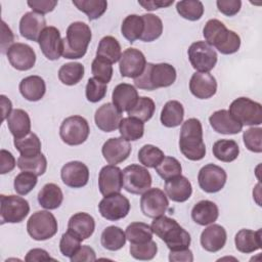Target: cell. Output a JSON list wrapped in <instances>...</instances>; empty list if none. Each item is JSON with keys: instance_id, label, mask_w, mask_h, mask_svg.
Masks as SVG:
<instances>
[{"instance_id": "cell-16", "label": "cell", "mask_w": 262, "mask_h": 262, "mask_svg": "<svg viewBox=\"0 0 262 262\" xmlns=\"http://www.w3.org/2000/svg\"><path fill=\"white\" fill-rule=\"evenodd\" d=\"M38 43L42 53L47 59L56 60L60 55H62L63 44L57 28L53 26L46 27L42 31L38 39Z\"/></svg>"}, {"instance_id": "cell-20", "label": "cell", "mask_w": 262, "mask_h": 262, "mask_svg": "<svg viewBox=\"0 0 262 262\" xmlns=\"http://www.w3.org/2000/svg\"><path fill=\"white\" fill-rule=\"evenodd\" d=\"M132 146L123 137H113L107 139L101 148L104 160L111 164L116 165L124 162L131 154Z\"/></svg>"}, {"instance_id": "cell-57", "label": "cell", "mask_w": 262, "mask_h": 262, "mask_svg": "<svg viewBox=\"0 0 262 262\" xmlns=\"http://www.w3.org/2000/svg\"><path fill=\"white\" fill-rule=\"evenodd\" d=\"M27 3L34 12H37L42 15L53 11L57 5L56 0H33L28 1Z\"/></svg>"}, {"instance_id": "cell-39", "label": "cell", "mask_w": 262, "mask_h": 262, "mask_svg": "<svg viewBox=\"0 0 262 262\" xmlns=\"http://www.w3.org/2000/svg\"><path fill=\"white\" fill-rule=\"evenodd\" d=\"M13 144L21 157L31 158L41 154V141L37 134L30 132L24 137L14 138Z\"/></svg>"}, {"instance_id": "cell-34", "label": "cell", "mask_w": 262, "mask_h": 262, "mask_svg": "<svg viewBox=\"0 0 262 262\" xmlns=\"http://www.w3.org/2000/svg\"><path fill=\"white\" fill-rule=\"evenodd\" d=\"M184 118V108L181 102L177 100H169L162 108L160 120L163 126L174 128L179 126Z\"/></svg>"}, {"instance_id": "cell-24", "label": "cell", "mask_w": 262, "mask_h": 262, "mask_svg": "<svg viewBox=\"0 0 262 262\" xmlns=\"http://www.w3.org/2000/svg\"><path fill=\"white\" fill-rule=\"evenodd\" d=\"M227 233L223 226L219 224H214L206 227L201 233V245L203 249L208 252L215 253L220 251L226 243Z\"/></svg>"}, {"instance_id": "cell-31", "label": "cell", "mask_w": 262, "mask_h": 262, "mask_svg": "<svg viewBox=\"0 0 262 262\" xmlns=\"http://www.w3.org/2000/svg\"><path fill=\"white\" fill-rule=\"evenodd\" d=\"M234 244L237 251L245 254L253 253L262 247L261 229H241L234 236Z\"/></svg>"}, {"instance_id": "cell-48", "label": "cell", "mask_w": 262, "mask_h": 262, "mask_svg": "<svg viewBox=\"0 0 262 262\" xmlns=\"http://www.w3.org/2000/svg\"><path fill=\"white\" fill-rule=\"evenodd\" d=\"M164 158L163 150L152 144H144L138 151V160L146 168H156Z\"/></svg>"}, {"instance_id": "cell-6", "label": "cell", "mask_w": 262, "mask_h": 262, "mask_svg": "<svg viewBox=\"0 0 262 262\" xmlns=\"http://www.w3.org/2000/svg\"><path fill=\"white\" fill-rule=\"evenodd\" d=\"M56 218L49 211L41 210L33 213L27 222V231L35 241H46L57 232Z\"/></svg>"}, {"instance_id": "cell-40", "label": "cell", "mask_w": 262, "mask_h": 262, "mask_svg": "<svg viewBox=\"0 0 262 262\" xmlns=\"http://www.w3.org/2000/svg\"><path fill=\"white\" fill-rule=\"evenodd\" d=\"M119 132L121 137L127 141H136L144 134V123L132 117L123 118L119 126Z\"/></svg>"}, {"instance_id": "cell-14", "label": "cell", "mask_w": 262, "mask_h": 262, "mask_svg": "<svg viewBox=\"0 0 262 262\" xmlns=\"http://www.w3.org/2000/svg\"><path fill=\"white\" fill-rule=\"evenodd\" d=\"M227 179V174L223 168L215 164H207L201 168L198 175V182L200 187L208 192L215 193L220 191Z\"/></svg>"}, {"instance_id": "cell-3", "label": "cell", "mask_w": 262, "mask_h": 262, "mask_svg": "<svg viewBox=\"0 0 262 262\" xmlns=\"http://www.w3.org/2000/svg\"><path fill=\"white\" fill-rule=\"evenodd\" d=\"M179 149L190 161H200L206 156L203 127L199 119L190 118L182 124L179 136Z\"/></svg>"}, {"instance_id": "cell-46", "label": "cell", "mask_w": 262, "mask_h": 262, "mask_svg": "<svg viewBox=\"0 0 262 262\" xmlns=\"http://www.w3.org/2000/svg\"><path fill=\"white\" fill-rule=\"evenodd\" d=\"M178 14L191 21L199 20L204 14V5L199 0H184L176 3Z\"/></svg>"}, {"instance_id": "cell-38", "label": "cell", "mask_w": 262, "mask_h": 262, "mask_svg": "<svg viewBox=\"0 0 262 262\" xmlns=\"http://www.w3.org/2000/svg\"><path fill=\"white\" fill-rule=\"evenodd\" d=\"M144 28V23L142 15L129 14L127 15L121 25V33L125 39L130 43L139 39Z\"/></svg>"}, {"instance_id": "cell-58", "label": "cell", "mask_w": 262, "mask_h": 262, "mask_svg": "<svg viewBox=\"0 0 262 262\" xmlns=\"http://www.w3.org/2000/svg\"><path fill=\"white\" fill-rule=\"evenodd\" d=\"M70 259L72 262H82V261L92 262L96 260V254L90 246L84 245V246H81L79 250Z\"/></svg>"}, {"instance_id": "cell-54", "label": "cell", "mask_w": 262, "mask_h": 262, "mask_svg": "<svg viewBox=\"0 0 262 262\" xmlns=\"http://www.w3.org/2000/svg\"><path fill=\"white\" fill-rule=\"evenodd\" d=\"M243 140L250 151L257 154L262 151V129L260 127H251L244 131Z\"/></svg>"}, {"instance_id": "cell-36", "label": "cell", "mask_w": 262, "mask_h": 262, "mask_svg": "<svg viewBox=\"0 0 262 262\" xmlns=\"http://www.w3.org/2000/svg\"><path fill=\"white\" fill-rule=\"evenodd\" d=\"M214 157L224 163L234 161L239 154V146L236 141L232 139H219L212 147Z\"/></svg>"}, {"instance_id": "cell-51", "label": "cell", "mask_w": 262, "mask_h": 262, "mask_svg": "<svg viewBox=\"0 0 262 262\" xmlns=\"http://www.w3.org/2000/svg\"><path fill=\"white\" fill-rule=\"evenodd\" d=\"M130 255L136 260H151L158 253V246L152 239L143 244H130Z\"/></svg>"}, {"instance_id": "cell-59", "label": "cell", "mask_w": 262, "mask_h": 262, "mask_svg": "<svg viewBox=\"0 0 262 262\" xmlns=\"http://www.w3.org/2000/svg\"><path fill=\"white\" fill-rule=\"evenodd\" d=\"M16 163L17 162L10 151L3 148L0 150V174L3 175L11 172L14 169Z\"/></svg>"}, {"instance_id": "cell-13", "label": "cell", "mask_w": 262, "mask_h": 262, "mask_svg": "<svg viewBox=\"0 0 262 262\" xmlns=\"http://www.w3.org/2000/svg\"><path fill=\"white\" fill-rule=\"evenodd\" d=\"M169 208V201L166 193L158 188H149L140 198V210L148 218H157L166 213Z\"/></svg>"}, {"instance_id": "cell-30", "label": "cell", "mask_w": 262, "mask_h": 262, "mask_svg": "<svg viewBox=\"0 0 262 262\" xmlns=\"http://www.w3.org/2000/svg\"><path fill=\"white\" fill-rule=\"evenodd\" d=\"M219 216V209L217 205L209 200H202L198 202L191 210L192 220L202 226L214 223Z\"/></svg>"}, {"instance_id": "cell-21", "label": "cell", "mask_w": 262, "mask_h": 262, "mask_svg": "<svg viewBox=\"0 0 262 262\" xmlns=\"http://www.w3.org/2000/svg\"><path fill=\"white\" fill-rule=\"evenodd\" d=\"M122 119V112L111 102L99 106L94 115L96 126L103 132H113L118 129Z\"/></svg>"}, {"instance_id": "cell-42", "label": "cell", "mask_w": 262, "mask_h": 262, "mask_svg": "<svg viewBox=\"0 0 262 262\" xmlns=\"http://www.w3.org/2000/svg\"><path fill=\"white\" fill-rule=\"evenodd\" d=\"M142 18L144 28L139 40L143 42H152L160 38L163 33L162 19L152 13L142 14Z\"/></svg>"}, {"instance_id": "cell-45", "label": "cell", "mask_w": 262, "mask_h": 262, "mask_svg": "<svg viewBox=\"0 0 262 262\" xmlns=\"http://www.w3.org/2000/svg\"><path fill=\"white\" fill-rule=\"evenodd\" d=\"M155 111H156L155 101L150 97L140 96L138 97L133 107L128 112V115L129 117L138 119L144 123L151 119V117L155 114Z\"/></svg>"}, {"instance_id": "cell-44", "label": "cell", "mask_w": 262, "mask_h": 262, "mask_svg": "<svg viewBox=\"0 0 262 262\" xmlns=\"http://www.w3.org/2000/svg\"><path fill=\"white\" fill-rule=\"evenodd\" d=\"M73 4L82 12H84L89 20L99 18L107 8L105 0H73Z\"/></svg>"}, {"instance_id": "cell-63", "label": "cell", "mask_w": 262, "mask_h": 262, "mask_svg": "<svg viewBox=\"0 0 262 262\" xmlns=\"http://www.w3.org/2000/svg\"><path fill=\"white\" fill-rule=\"evenodd\" d=\"M173 0L163 1V0H149V1H138V4L141 5L146 10H156L164 7H168L173 4Z\"/></svg>"}, {"instance_id": "cell-1", "label": "cell", "mask_w": 262, "mask_h": 262, "mask_svg": "<svg viewBox=\"0 0 262 262\" xmlns=\"http://www.w3.org/2000/svg\"><path fill=\"white\" fill-rule=\"evenodd\" d=\"M150 227L152 232L164 241L170 251H178L189 248L191 242L190 234L183 227H181L175 219L162 215L154 218Z\"/></svg>"}, {"instance_id": "cell-5", "label": "cell", "mask_w": 262, "mask_h": 262, "mask_svg": "<svg viewBox=\"0 0 262 262\" xmlns=\"http://www.w3.org/2000/svg\"><path fill=\"white\" fill-rule=\"evenodd\" d=\"M92 33L90 27L83 21H74L68 29L66 37L62 39V56L68 59L82 58L91 41Z\"/></svg>"}, {"instance_id": "cell-12", "label": "cell", "mask_w": 262, "mask_h": 262, "mask_svg": "<svg viewBox=\"0 0 262 262\" xmlns=\"http://www.w3.org/2000/svg\"><path fill=\"white\" fill-rule=\"evenodd\" d=\"M100 215L108 221H118L125 218L130 211L129 200L121 194L113 193L105 195L98 204Z\"/></svg>"}, {"instance_id": "cell-26", "label": "cell", "mask_w": 262, "mask_h": 262, "mask_svg": "<svg viewBox=\"0 0 262 262\" xmlns=\"http://www.w3.org/2000/svg\"><path fill=\"white\" fill-rule=\"evenodd\" d=\"M164 189L166 195L176 203H183L187 201L192 193L190 181L182 175L166 180Z\"/></svg>"}, {"instance_id": "cell-7", "label": "cell", "mask_w": 262, "mask_h": 262, "mask_svg": "<svg viewBox=\"0 0 262 262\" xmlns=\"http://www.w3.org/2000/svg\"><path fill=\"white\" fill-rule=\"evenodd\" d=\"M229 114L243 126H258L262 124L261 103L248 97H238L229 105Z\"/></svg>"}, {"instance_id": "cell-47", "label": "cell", "mask_w": 262, "mask_h": 262, "mask_svg": "<svg viewBox=\"0 0 262 262\" xmlns=\"http://www.w3.org/2000/svg\"><path fill=\"white\" fill-rule=\"evenodd\" d=\"M16 165L21 171H29L36 174L37 176H41L46 172L47 160L42 152L31 158H25L20 156L17 159Z\"/></svg>"}, {"instance_id": "cell-61", "label": "cell", "mask_w": 262, "mask_h": 262, "mask_svg": "<svg viewBox=\"0 0 262 262\" xmlns=\"http://www.w3.org/2000/svg\"><path fill=\"white\" fill-rule=\"evenodd\" d=\"M169 260L171 262H178V261H185V262H192L193 255L192 252L187 248L178 251H170Z\"/></svg>"}, {"instance_id": "cell-50", "label": "cell", "mask_w": 262, "mask_h": 262, "mask_svg": "<svg viewBox=\"0 0 262 262\" xmlns=\"http://www.w3.org/2000/svg\"><path fill=\"white\" fill-rule=\"evenodd\" d=\"M37 181L38 179L36 174L29 171H23L15 176L13 181V187L16 193H18L19 195H26L34 189Z\"/></svg>"}, {"instance_id": "cell-43", "label": "cell", "mask_w": 262, "mask_h": 262, "mask_svg": "<svg viewBox=\"0 0 262 262\" xmlns=\"http://www.w3.org/2000/svg\"><path fill=\"white\" fill-rule=\"evenodd\" d=\"M151 227L143 222H132L126 228V238L130 244H143L152 239Z\"/></svg>"}, {"instance_id": "cell-8", "label": "cell", "mask_w": 262, "mask_h": 262, "mask_svg": "<svg viewBox=\"0 0 262 262\" xmlns=\"http://www.w3.org/2000/svg\"><path fill=\"white\" fill-rule=\"evenodd\" d=\"M90 133L87 120L81 116L66 118L59 128V136L68 145H80L86 141Z\"/></svg>"}, {"instance_id": "cell-60", "label": "cell", "mask_w": 262, "mask_h": 262, "mask_svg": "<svg viewBox=\"0 0 262 262\" xmlns=\"http://www.w3.org/2000/svg\"><path fill=\"white\" fill-rule=\"evenodd\" d=\"M14 35L4 20L1 21V52L6 53L14 44Z\"/></svg>"}, {"instance_id": "cell-25", "label": "cell", "mask_w": 262, "mask_h": 262, "mask_svg": "<svg viewBox=\"0 0 262 262\" xmlns=\"http://www.w3.org/2000/svg\"><path fill=\"white\" fill-rule=\"evenodd\" d=\"M209 122L213 130L220 134H237L243 130V125L226 110L214 112L209 117Z\"/></svg>"}, {"instance_id": "cell-64", "label": "cell", "mask_w": 262, "mask_h": 262, "mask_svg": "<svg viewBox=\"0 0 262 262\" xmlns=\"http://www.w3.org/2000/svg\"><path fill=\"white\" fill-rule=\"evenodd\" d=\"M0 101H1V107H2V121L7 119L9 115L11 114L12 110V103L5 95H0Z\"/></svg>"}, {"instance_id": "cell-33", "label": "cell", "mask_w": 262, "mask_h": 262, "mask_svg": "<svg viewBox=\"0 0 262 262\" xmlns=\"http://www.w3.org/2000/svg\"><path fill=\"white\" fill-rule=\"evenodd\" d=\"M63 201V193L55 183L45 184L38 192V203L46 210L57 209Z\"/></svg>"}, {"instance_id": "cell-62", "label": "cell", "mask_w": 262, "mask_h": 262, "mask_svg": "<svg viewBox=\"0 0 262 262\" xmlns=\"http://www.w3.org/2000/svg\"><path fill=\"white\" fill-rule=\"evenodd\" d=\"M43 260H53L50 255L48 254L47 251L43 250V249H32L30 250L26 257H25V261L27 262H33V261H43Z\"/></svg>"}, {"instance_id": "cell-32", "label": "cell", "mask_w": 262, "mask_h": 262, "mask_svg": "<svg viewBox=\"0 0 262 262\" xmlns=\"http://www.w3.org/2000/svg\"><path fill=\"white\" fill-rule=\"evenodd\" d=\"M7 126L14 138H20L31 132V119L21 108H15L7 118Z\"/></svg>"}, {"instance_id": "cell-23", "label": "cell", "mask_w": 262, "mask_h": 262, "mask_svg": "<svg viewBox=\"0 0 262 262\" xmlns=\"http://www.w3.org/2000/svg\"><path fill=\"white\" fill-rule=\"evenodd\" d=\"M45 28V17L34 11L25 13L19 20V33L21 37L31 41L38 42V39Z\"/></svg>"}, {"instance_id": "cell-27", "label": "cell", "mask_w": 262, "mask_h": 262, "mask_svg": "<svg viewBox=\"0 0 262 262\" xmlns=\"http://www.w3.org/2000/svg\"><path fill=\"white\" fill-rule=\"evenodd\" d=\"M138 92L136 88L128 83L118 84L112 93L113 103L121 112H129L138 99Z\"/></svg>"}, {"instance_id": "cell-29", "label": "cell", "mask_w": 262, "mask_h": 262, "mask_svg": "<svg viewBox=\"0 0 262 262\" xmlns=\"http://www.w3.org/2000/svg\"><path fill=\"white\" fill-rule=\"evenodd\" d=\"M18 89L25 99L29 101H38L45 95L46 84L40 76L32 75L20 81Z\"/></svg>"}, {"instance_id": "cell-52", "label": "cell", "mask_w": 262, "mask_h": 262, "mask_svg": "<svg viewBox=\"0 0 262 262\" xmlns=\"http://www.w3.org/2000/svg\"><path fill=\"white\" fill-rule=\"evenodd\" d=\"M107 84L104 82L96 79V78H89L85 88L86 98L90 102H98L100 101L106 94Z\"/></svg>"}, {"instance_id": "cell-17", "label": "cell", "mask_w": 262, "mask_h": 262, "mask_svg": "<svg viewBox=\"0 0 262 262\" xmlns=\"http://www.w3.org/2000/svg\"><path fill=\"white\" fill-rule=\"evenodd\" d=\"M60 177L67 186L81 188L88 183L89 169L80 161H72L62 166Z\"/></svg>"}, {"instance_id": "cell-11", "label": "cell", "mask_w": 262, "mask_h": 262, "mask_svg": "<svg viewBox=\"0 0 262 262\" xmlns=\"http://www.w3.org/2000/svg\"><path fill=\"white\" fill-rule=\"evenodd\" d=\"M187 55L192 68L201 73H209L217 63L215 49L205 41L193 42L187 50Z\"/></svg>"}, {"instance_id": "cell-37", "label": "cell", "mask_w": 262, "mask_h": 262, "mask_svg": "<svg viewBox=\"0 0 262 262\" xmlns=\"http://www.w3.org/2000/svg\"><path fill=\"white\" fill-rule=\"evenodd\" d=\"M126 234L123 229L115 225L105 227L100 236L101 246L108 251H118L122 249L126 244Z\"/></svg>"}, {"instance_id": "cell-18", "label": "cell", "mask_w": 262, "mask_h": 262, "mask_svg": "<svg viewBox=\"0 0 262 262\" xmlns=\"http://www.w3.org/2000/svg\"><path fill=\"white\" fill-rule=\"evenodd\" d=\"M9 63L17 71L31 70L36 62V53L25 43H14L6 52Z\"/></svg>"}, {"instance_id": "cell-55", "label": "cell", "mask_w": 262, "mask_h": 262, "mask_svg": "<svg viewBox=\"0 0 262 262\" xmlns=\"http://www.w3.org/2000/svg\"><path fill=\"white\" fill-rule=\"evenodd\" d=\"M82 239L72 231L68 230L61 235L59 242V250L62 256L71 258L81 247Z\"/></svg>"}, {"instance_id": "cell-10", "label": "cell", "mask_w": 262, "mask_h": 262, "mask_svg": "<svg viewBox=\"0 0 262 262\" xmlns=\"http://www.w3.org/2000/svg\"><path fill=\"white\" fill-rule=\"evenodd\" d=\"M1 224L19 223L25 220L30 212V205L21 196L10 194L0 195Z\"/></svg>"}, {"instance_id": "cell-53", "label": "cell", "mask_w": 262, "mask_h": 262, "mask_svg": "<svg viewBox=\"0 0 262 262\" xmlns=\"http://www.w3.org/2000/svg\"><path fill=\"white\" fill-rule=\"evenodd\" d=\"M91 72L94 78L107 84L113 77V66L110 61L96 56L91 63Z\"/></svg>"}, {"instance_id": "cell-35", "label": "cell", "mask_w": 262, "mask_h": 262, "mask_svg": "<svg viewBox=\"0 0 262 262\" xmlns=\"http://www.w3.org/2000/svg\"><path fill=\"white\" fill-rule=\"evenodd\" d=\"M122 55L121 45L119 41L113 36L103 37L98 44L96 50V56L103 58L111 63H116L120 60Z\"/></svg>"}, {"instance_id": "cell-49", "label": "cell", "mask_w": 262, "mask_h": 262, "mask_svg": "<svg viewBox=\"0 0 262 262\" xmlns=\"http://www.w3.org/2000/svg\"><path fill=\"white\" fill-rule=\"evenodd\" d=\"M155 169L158 175L165 181L181 175L182 172L180 162L174 157H165Z\"/></svg>"}, {"instance_id": "cell-19", "label": "cell", "mask_w": 262, "mask_h": 262, "mask_svg": "<svg viewBox=\"0 0 262 262\" xmlns=\"http://www.w3.org/2000/svg\"><path fill=\"white\" fill-rule=\"evenodd\" d=\"M98 188L103 196L120 192L123 188L122 170L111 164L102 167L98 176Z\"/></svg>"}, {"instance_id": "cell-22", "label": "cell", "mask_w": 262, "mask_h": 262, "mask_svg": "<svg viewBox=\"0 0 262 262\" xmlns=\"http://www.w3.org/2000/svg\"><path fill=\"white\" fill-rule=\"evenodd\" d=\"M189 90L199 99H208L217 91V81L210 73L195 72L189 81Z\"/></svg>"}, {"instance_id": "cell-41", "label": "cell", "mask_w": 262, "mask_h": 262, "mask_svg": "<svg viewBox=\"0 0 262 262\" xmlns=\"http://www.w3.org/2000/svg\"><path fill=\"white\" fill-rule=\"evenodd\" d=\"M84 66L80 62H68L62 64L58 70L59 81L68 86L78 84L84 77Z\"/></svg>"}, {"instance_id": "cell-15", "label": "cell", "mask_w": 262, "mask_h": 262, "mask_svg": "<svg viewBox=\"0 0 262 262\" xmlns=\"http://www.w3.org/2000/svg\"><path fill=\"white\" fill-rule=\"evenodd\" d=\"M146 66L144 54L136 48H127L119 60V69L122 77L137 78Z\"/></svg>"}, {"instance_id": "cell-9", "label": "cell", "mask_w": 262, "mask_h": 262, "mask_svg": "<svg viewBox=\"0 0 262 262\" xmlns=\"http://www.w3.org/2000/svg\"><path fill=\"white\" fill-rule=\"evenodd\" d=\"M123 188L133 194H142L151 186V175L146 167L131 164L123 169Z\"/></svg>"}, {"instance_id": "cell-4", "label": "cell", "mask_w": 262, "mask_h": 262, "mask_svg": "<svg viewBox=\"0 0 262 262\" xmlns=\"http://www.w3.org/2000/svg\"><path fill=\"white\" fill-rule=\"evenodd\" d=\"M176 76V70L170 63L147 62L142 74L134 79V84L139 89L152 91L171 86L175 82Z\"/></svg>"}, {"instance_id": "cell-2", "label": "cell", "mask_w": 262, "mask_h": 262, "mask_svg": "<svg viewBox=\"0 0 262 262\" xmlns=\"http://www.w3.org/2000/svg\"><path fill=\"white\" fill-rule=\"evenodd\" d=\"M203 35L205 42L216 49L222 54H232L238 51L241 47L239 36L231 30H228L225 25L219 19H209L204 29Z\"/></svg>"}, {"instance_id": "cell-56", "label": "cell", "mask_w": 262, "mask_h": 262, "mask_svg": "<svg viewBox=\"0 0 262 262\" xmlns=\"http://www.w3.org/2000/svg\"><path fill=\"white\" fill-rule=\"evenodd\" d=\"M216 4L218 10L226 16L235 15L241 10L242 7L241 0H218Z\"/></svg>"}, {"instance_id": "cell-28", "label": "cell", "mask_w": 262, "mask_h": 262, "mask_svg": "<svg viewBox=\"0 0 262 262\" xmlns=\"http://www.w3.org/2000/svg\"><path fill=\"white\" fill-rule=\"evenodd\" d=\"M95 229L94 218L85 212H78L74 214L68 222V230L75 233L82 241L90 237Z\"/></svg>"}]
</instances>
